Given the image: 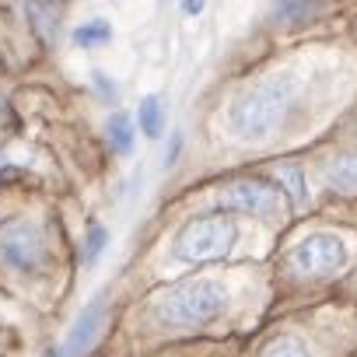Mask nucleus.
Here are the masks:
<instances>
[{
	"mask_svg": "<svg viewBox=\"0 0 357 357\" xmlns=\"http://www.w3.org/2000/svg\"><path fill=\"white\" fill-rule=\"evenodd\" d=\"M294 98H298V81L291 74H270V77L256 81L228 109L231 137L242 144H259V140L273 137L287 123Z\"/></svg>",
	"mask_w": 357,
	"mask_h": 357,
	"instance_id": "obj_1",
	"label": "nucleus"
},
{
	"mask_svg": "<svg viewBox=\"0 0 357 357\" xmlns=\"http://www.w3.org/2000/svg\"><path fill=\"white\" fill-rule=\"evenodd\" d=\"M231 294L221 280L211 277H197V280H183L168 287L154 305H151V319L172 329H193V326H207L218 315H225Z\"/></svg>",
	"mask_w": 357,
	"mask_h": 357,
	"instance_id": "obj_2",
	"label": "nucleus"
},
{
	"mask_svg": "<svg viewBox=\"0 0 357 357\" xmlns=\"http://www.w3.org/2000/svg\"><path fill=\"white\" fill-rule=\"evenodd\" d=\"M235 242H238V225L231 218L204 214L175 231L172 256L178 263H214V259H225L235 249Z\"/></svg>",
	"mask_w": 357,
	"mask_h": 357,
	"instance_id": "obj_3",
	"label": "nucleus"
},
{
	"mask_svg": "<svg viewBox=\"0 0 357 357\" xmlns=\"http://www.w3.org/2000/svg\"><path fill=\"white\" fill-rule=\"evenodd\" d=\"M50 259V242L39 221L18 218L0 228V263L15 273H39Z\"/></svg>",
	"mask_w": 357,
	"mask_h": 357,
	"instance_id": "obj_4",
	"label": "nucleus"
},
{
	"mask_svg": "<svg viewBox=\"0 0 357 357\" xmlns=\"http://www.w3.org/2000/svg\"><path fill=\"white\" fill-rule=\"evenodd\" d=\"M350 259V249L340 235L333 231H312L305 235L291 252H287V266L301 277H326V273H336L343 270Z\"/></svg>",
	"mask_w": 357,
	"mask_h": 357,
	"instance_id": "obj_5",
	"label": "nucleus"
},
{
	"mask_svg": "<svg viewBox=\"0 0 357 357\" xmlns=\"http://www.w3.org/2000/svg\"><path fill=\"white\" fill-rule=\"evenodd\" d=\"M221 207L242 211L252 218H273L280 211V193L259 183V178H242V183H231L221 190Z\"/></svg>",
	"mask_w": 357,
	"mask_h": 357,
	"instance_id": "obj_6",
	"label": "nucleus"
},
{
	"mask_svg": "<svg viewBox=\"0 0 357 357\" xmlns=\"http://www.w3.org/2000/svg\"><path fill=\"white\" fill-rule=\"evenodd\" d=\"M102 319H105V298L95 294V298L84 305V312L77 315V322H74V329H70V336H67V343H63V354H67V357H81V354L95 343V336H98V329H102Z\"/></svg>",
	"mask_w": 357,
	"mask_h": 357,
	"instance_id": "obj_7",
	"label": "nucleus"
},
{
	"mask_svg": "<svg viewBox=\"0 0 357 357\" xmlns=\"http://www.w3.org/2000/svg\"><path fill=\"white\" fill-rule=\"evenodd\" d=\"M326 178L343 193H357V147L336 151L326 161Z\"/></svg>",
	"mask_w": 357,
	"mask_h": 357,
	"instance_id": "obj_8",
	"label": "nucleus"
},
{
	"mask_svg": "<svg viewBox=\"0 0 357 357\" xmlns=\"http://www.w3.org/2000/svg\"><path fill=\"white\" fill-rule=\"evenodd\" d=\"M137 123H140V133H144V137H151V140L161 137V130H165V109H161V98H158V95H147V98L140 102Z\"/></svg>",
	"mask_w": 357,
	"mask_h": 357,
	"instance_id": "obj_9",
	"label": "nucleus"
},
{
	"mask_svg": "<svg viewBox=\"0 0 357 357\" xmlns=\"http://www.w3.org/2000/svg\"><path fill=\"white\" fill-rule=\"evenodd\" d=\"M105 137H109V147L116 154H126L133 147V123L126 112H112L109 123H105Z\"/></svg>",
	"mask_w": 357,
	"mask_h": 357,
	"instance_id": "obj_10",
	"label": "nucleus"
},
{
	"mask_svg": "<svg viewBox=\"0 0 357 357\" xmlns=\"http://www.w3.org/2000/svg\"><path fill=\"white\" fill-rule=\"evenodd\" d=\"M277 183H280V190L291 197V204H294V207H305V204H308V193H305V175H301V168H298V165H284V168H277Z\"/></svg>",
	"mask_w": 357,
	"mask_h": 357,
	"instance_id": "obj_11",
	"label": "nucleus"
},
{
	"mask_svg": "<svg viewBox=\"0 0 357 357\" xmlns=\"http://www.w3.org/2000/svg\"><path fill=\"white\" fill-rule=\"evenodd\" d=\"M109 39H112V25H109L105 18H91V22H84V25L74 32V43H77V46H84V50L105 46Z\"/></svg>",
	"mask_w": 357,
	"mask_h": 357,
	"instance_id": "obj_12",
	"label": "nucleus"
},
{
	"mask_svg": "<svg viewBox=\"0 0 357 357\" xmlns=\"http://www.w3.org/2000/svg\"><path fill=\"white\" fill-rule=\"evenodd\" d=\"M259 357H308V347L298 336H277L266 343V350Z\"/></svg>",
	"mask_w": 357,
	"mask_h": 357,
	"instance_id": "obj_13",
	"label": "nucleus"
},
{
	"mask_svg": "<svg viewBox=\"0 0 357 357\" xmlns=\"http://www.w3.org/2000/svg\"><path fill=\"white\" fill-rule=\"evenodd\" d=\"M105 238H109V235H105V228H102V225H91V228H88L84 252H81V256H84V263H95V259L102 256V249H105Z\"/></svg>",
	"mask_w": 357,
	"mask_h": 357,
	"instance_id": "obj_14",
	"label": "nucleus"
},
{
	"mask_svg": "<svg viewBox=\"0 0 357 357\" xmlns=\"http://www.w3.org/2000/svg\"><path fill=\"white\" fill-rule=\"evenodd\" d=\"M322 11V4H280L273 15L280 18V22H287V18H312V15H319Z\"/></svg>",
	"mask_w": 357,
	"mask_h": 357,
	"instance_id": "obj_15",
	"label": "nucleus"
},
{
	"mask_svg": "<svg viewBox=\"0 0 357 357\" xmlns=\"http://www.w3.org/2000/svg\"><path fill=\"white\" fill-rule=\"evenodd\" d=\"M91 84H95V91H98V95H102L109 105L119 98V88L109 81V74H102V70H91Z\"/></svg>",
	"mask_w": 357,
	"mask_h": 357,
	"instance_id": "obj_16",
	"label": "nucleus"
},
{
	"mask_svg": "<svg viewBox=\"0 0 357 357\" xmlns=\"http://www.w3.org/2000/svg\"><path fill=\"white\" fill-rule=\"evenodd\" d=\"M178 147H183V137H178V133H175V137H172V147L165 151V165H172V161H175V154H178Z\"/></svg>",
	"mask_w": 357,
	"mask_h": 357,
	"instance_id": "obj_17",
	"label": "nucleus"
},
{
	"mask_svg": "<svg viewBox=\"0 0 357 357\" xmlns=\"http://www.w3.org/2000/svg\"><path fill=\"white\" fill-rule=\"evenodd\" d=\"M183 11H186V15H200V11H204V4H183Z\"/></svg>",
	"mask_w": 357,
	"mask_h": 357,
	"instance_id": "obj_18",
	"label": "nucleus"
},
{
	"mask_svg": "<svg viewBox=\"0 0 357 357\" xmlns=\"http://www.w3.org/2000/svg\"><path fill=\"white\" fill-rule=\"evenodd\" d=\"M46 357H67V354H63V347H60V350H50Z\"/></svg>",
	"mask_w": 357,
	"mask_h": 357,
	"instance_id": "obj_19",
	"label": "nucleus"
}]
</instances>
